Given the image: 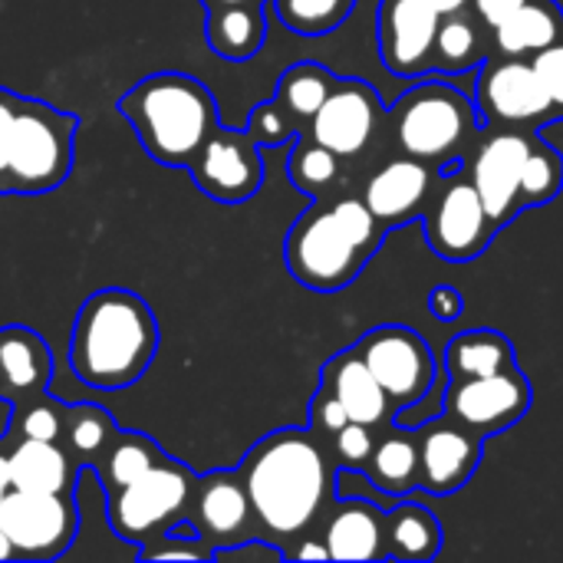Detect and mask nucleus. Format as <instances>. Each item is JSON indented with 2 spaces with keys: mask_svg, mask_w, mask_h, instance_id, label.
Returning a JSON list of instances; mask_svg holds the SVG:
<instances>
[{
  "mask_svg": "<svg viewBox=\"0 0 563 563\" xmlns=\"http://www.w3.org/2000/svg\"><path fill=\"white\" fill-rule=\"evenodd\" d=\"M158 323L152 307L125 287H106L82 300L69 333L73 376L102 393L135 386L158 353Z\"/></svg>",
  "mask_w": 563,
  "mask_h": 563,
  "instance_id": "1",
  "label": "nucleus"
},
{
  "mask_svg": "<svg viewBox=\"0 0 563 563\" xmlns=\"http://www.w3.org/2000/svg\"><path fill=\"white\" fill-rule=\"evenodd\" d=\"M254 518L277 541L303 534L330 498V465L307 429H280L261 439L238 468Z\"/></svg>",
  "mask_w": 563,
  "mask_h": 563,
  "instance_id": "2",
  "label": "nucleus"
},
{
  "mask_svg": "<svg viewBox=\"0 0 563 563\" xmlns=\"http://www.w3.org/2000/svg\"><path fill=\"white\" fill-rule=\"evenodd\" d=\"M386 228L360 198H340L333 205H310L284 241V264L290 277L317 294L350 287L369 257L379 251Z\"/></svg>",
  "mask_w": 563,
  "mask_h": 563,
  "instance_id": "3",
  "label": "nucleus"
},
{
  "mask_svg": "<svg viewBox=\"0 0 563 563\" xmlns=\"http://www.w3.org/2000/svg\"><path fill=\"white\" fill-rule=\"evenodd\" d=\"M142 148L168 168H188L218 119L211 89L188 73H152L119 99Z\"/></svg>",
  "mask_w": 563,
  "mask_h": 563,
  "instance_id": "4",
  "label": "nucleus"
},
{
  "mask_svg": "<svg viewBox=\"0 0 563 563\" xmlns=\"http://www.w3.org/2000/svg\"><path fill=\"white\" fill-rule=\"evenodd\" d=\"M76 129L73 112L20 96L7 155V195L36 198L59 188L73 172Z\"/></svg>",
  "mask_w": 563,
  "mask_h": 563,
  "instance_id": "5",
  "label": "nucleus"
},
{
  "mask_svg": "<svg viewBox=\"0 0 563 563\" xmlns=\"http://www.w3.org/2000/svg\"><path fill=\"white\" fill-rule=\"evenodd\" d=\"M393 119L399 148L435 165L459 158L482 125L475 102L449 82H422L409 89L396 102Z\"/></svg>",
  "mask_w": 563,
  "mask_h": 563,
  "instance_id": "6",
  "label": "nucleus"
},
{
  "mask_svg": "<svg viewBox=\"0 0 563 563\" xmlns=\"http://www.w3.org/2000/svg\"><path fill=\"white\" fill-rule=\"evenodd\" d=\"M195 485L198 478L185 465L165 459L142 478L106 495L109 528L115 531L119 541L142 548L152 538H158L172 521L185 518L195 498Z\"/></svg>",
  "mask_w": 563,
  "mask_h": 563,
  "instance_id": "7",
  "label": "nucleus"
},
{
  "mask_svg": "<svg viewBox=\"0 0 563 563\" xmlns=\"http://www.w3.org/2000/svg\"><path fill=\"white\" fill-rule=\"evenodd\" d=\"M0 528L10 538L16 561H56L79 534L73 495L10 488L0 498Z\"/></svg>",
  "mask_w": 563,
  "mask_h": 563,
  "instance_id": "8",
  "label": "nucleus"
},
{
  "mask_svg": "<svg viewBox=\"0 0 563 563\" xmlns=\"http://www.w3.org/2000/svg\"><path fill=\"white\" fill-rule=\"evenodd\" d=\"M475 109L482 122L511 129H534L558 119V109L534 63L521 56H505L492 63L485 59L475 82Z\"/></svg>",
  "mask_w": 563,
  "mask_h": 563,
  "instance_id": "9",
  "label": "nucleus"
},
{
  "mask_svg": "<svg viewBox=\"0 0 563 563\" xmlns=\"http://www.w3.org/2000/svg\"><path fill=\"white\" fill-rule=\"evenodd\" d=\"M356 353L389 396L393 409L419 406L435 386L432 350L409 327H376L356 343Z\"/></svg>",
  "mask_w": 563,
  "mask_h": 563,
  "instance_id": "10",
  "label": "nucleus"
},
{
  "mask_svg": "<svg viewBox=\"0 0 563 563\" xmlns=\"http://www.w3.org/2000/svg\"><path fill=\"white\" fill-rule=\"evenodd\" d=\"M188 172L201 195L221 205H244L264 185L261 145L247 129H224L221 122L211 129L205 145L188 162Z\"/></svg>",
  "mask_w": 563,
  "mask_h": 563,
  "instance_id": "11",
  "label": "nucleus"
},
{
  "mask_svg": "<svg viewBox=\"0 0 563 563\" xmlns=\"http://www.w3.org/2000/svg\"><path fill=\"white\" fill-rule=\"evenodd\" d=\"M445 416L462 429L488 439L511 429L531 406V383L515 366L492 376H465L449 379L445 389Z\"/></svg>",
  "mask_w": 563,
  "mask_h": 563,
  "instance_id": "12",
  "label": "nucleus"
},
{
  "mask_svg": "<svg viewBox=\"0 0 563 563\" xmlns=\"http://www.w3.org/2000/svg\"><path fill=\"white\" fill-rule=\"evenodd\" d=\"M422 218H426V238L432 254L452 264H465L485 254V247L498 231L482 205L478 188L472 185V178L462 175L445 181L439 198L426 205Z\"/></svg>",
  "mask_w": 563,
  "mask_h": 563,
  "instance_id": "13",
  "label": "nucleus"
},
{
  "mask_svg": "<svg viewBox=\"0 0 563 563\" xmlns=\"http://www.w3.org/2000/svg\"><path fill=\"white\" fill-rule=\"evenodd\" d=\"M379 115L383 106L369 82L336 79L330 96L310 119V139L340 158H353L373 142L379 129Z\"/></svg>",
  "mask_w": 563,
  "mask_h": 563,
  "instance_id": "14",
  "label": "nucleus"
},
{
  "mask_svg": "<svg viewBox=\"0 0 563 563\" xmlns=\"http://www.w3.org/2000/svg\"><path fill=\"white\" fill-rule=\"evenodd\" d=\"M439 13L426 0H383L379 56L396 76H422L435 69Z\"/></svg>",
  "mask_w": 563,
  "mask_h": 563,
  "instance_id": "15",
  "label": "nucleus"
},
{
  "mask_svg": "<svg viewBox=\"0 0 563 563\" xmlns=\"http://www.w3.org/2000/svg\"><path fill=\"white\" fill-rule=\"evenodd\" d=\"M534 139L521 129L495 132L488 135L472 158V185L482 195V205L495 228H505L511 214H518V188H521V172L531 155Z\"/></svg>",
  "mask_w": 563,
  "mask_h": 563,
  "instance_id": "16",
  "label": "nucleus"
},
{
  "mask_svg": "<svg viewBox=\"0 0 563 563\" xmlns=\"http://www.w3.org/2000/svg\"><path fill=\"white\" fill-rule=\"evenodd\" d=\"M482 435L459 422H426L419 432V488L429 495H452L465 488L482 459Z\"/></svg>",
  "mask_w": 563,
  "mask_h": 563,
  "instance_id": "17",
  "label": "nucleus"
},
{
  "mask_svg": "<svg viewBox=\"0 0 563 563\" xmlns=\"http://www.w3.org/2000/svg\"><path fill=\"white\" fill-rule=\"evenodd\" d=\"M429 195H432V172L426 168V162L406 155L383 165L366 181L363 201L376 214V221L389 231L419 218L429 205Z\"/></svg>",
  "mask_w": 563,
  "mask_h": 563,
  "instance_id": "18",
  "label": "nucleus"
},
{
  "mask_svg": "<svg viewBox=\"0 0 563 563\" xmlns=\"http://www.w3.org/2000/svg\"><path fill=\"white\" fill-rule=\"evenodd\" d=\"M191 521L198 525L205 541H238V534L251 525V498L244 488L241 472L218 468L211 475H201L191 498Z\"/></svg>",
  "mask_w": 563,
  "mask_h": 563,
  "instance_id": "19",
  "label": "nucleus"
},
{
  "mask_svg": "<svg viewBox=\"0 0 563 563\" xmlns=\"http://www.w3.org/2000/svg\"><path fill=\"white\" fill-rule=\"evenodd\" d=\"M53 379V353L46 340L20 323L0 327V399L26 402L46 393Z\"/></svg>",
  "mask_w": 563,
  "mask_h": 563,
  "instance_id": "20",
  "label": "nucleus"
},
{
  "mask_svg": "<svg viewBox=\"0 0 563 563\" xmlns=\"http://www.w3.org/2000/svg\"><path fill=\"white\" fill-rule=\"evenodd\" d=\"M346 409L350 422L360 426H383L389 419V396L383 393V386L376 383V376L369 373V366L363 363V356L356 353V346L336 353L327 366H323V383Z\"/></svg>",
  "mask_w": 563,
  "mask_h": 563,
  "instance_id": "21",
  "label": "nucleus"
},
{
  "mask_svg": "<svg viewBox=\"0 0 563 563\" xmlns=\"http://www.w3.org/2000/svg\"><path fill=\"white\" fill-rule=\"evenodd\" d=\"M343 505L333 511L327 525V551L330 561H383L386 554V515L376 501L340 498Z\"/></svg>",
  "mask_w": 563,
  "mask_h": 563,
  "instance_id": "22",
  "label": "nucleus"
},
{
  "mask_svg": "<svg viewBox=\"0 0 563 563\" xmlns=\"http://www.w3.org/2000/svg\"><path fill=\"white\" fill-rule=\"evenodd\" d=\"M13 488L23 492H49V495H73L76 472H82L59 442H36L20 439V445L7 455Z\"/></svg>",
  "mask_w": 563,
  "mask_h": 563,
  "instance_id": "23",
  "label": "nucleus"
},
{
  "mask_svg": "<svg viewBox=\"0 0 563 563\" xmlns=\"http://www.w3.org/2000/svg\"><path fill=\"white\" fill-rule=\"evenodd\" d=\"M205 40L208 46L231 63L251 59L267 40V13L261 3H228L208 7L205 16Z\"/></svg>",
  "mask_w": 563,
  "mask_h": 563,
  "instance_id": "24",
  "label": "nucleus"
},
{
  "mask_svg": "<svg viewBox=\"0 0 563 563\" xmlns=\"http://www.w3.org/2000/svg\"><path fill=\"white\" fill-rule=\"evenodd\" d=\"M563 36V13L551 0H525L508 20L495 26V46L501 56H534Z\"/></svg>",
  "mask_w": 563,
  "mask_h": 563,
  "instance_id": "25",
  "label": "nucleus"
},
{
  "mask_svg": "<svg viewBox=\"0 0 563 563\" xmlns=\"http://www.w3.org/2000/svg\"><path fill=\"white\" fill-rule=\"evenodd\" d=\"M369 468V482L389 495V498H399V495H409L419 488V439L412 435V429L406 432L402 426L389 435H383L366 462Z\"/></svg>",
  "mask_w": 563,
  "mask_h": 563,
  "instance_id": "26",
  "label": "nucleus"
},
{
  "mask_svg": "<svg viewBox=\"0 0 563 563\" xmlns=\"http://www.w3.org/2000/svg\"><path fill=\"white\" fill-rule=\"evenodd\" d=\"M442 551L439 518L416 501L396 505L386 515V554L396 561H432Z\"/></svg>",
  "mask_w": 563,
  "mask_h": 563,
  "instance_id": "27",
  "label": "nucleus"
},
{
  "mask_svg": "<svg viewBox=\"0 0 563 563\" xmlns=\"http://www.w3.org/2000/svg\"><path fill=\"white\" fill-rule=\"evenodd\" d=\"M119 432L122 429L102 406L79 402V406H66L59 442L79 468H96L102 462V455L112 449V442L119 439Z\"/></svg>",
  "mask_w": 563,
  "mask_h": 563,
  "instance_id": "28",
  "label": "nucleus"
},
{
  "mask_svg": "<svg viewBox=\"0 0 563 563\" xmlns=\"http://www.w3.org/2000/svg\"><path fill=\"white\" fill-rule=\"evenodd\" d=\"M515 366V346L498 330H465L445 346V369L452 379L492 376Z\"/></svg>",
  "mask_w": 563,
  "mask_h": 563,
  "instance_id": "29",
  "label": "nucleus"
},
{
  "mask_svg": "<svg viewBox=\"0 0 563 563\" xmlns=\"http://www.w3.org/2000/svg\"><path fill=\"white\" fill-rule=\"evenodd\" d=\"M168 455L142 432H119V439L112 442V449L102 455V462L92 468L102 482V492H115L135 478H142L148 468H155L158 462H165Z\"/></svg>",
  "mask_w": 563,
  "mask_h": 563,
  "instance_id": "30",
  "label": "nucleus"
},
{
  "mask_svg": "<svg viewBox=\"0 0 563 563\" xmlns=\"http://www.w3.org/2000/svg\"><path fill=\"white\" fill-rule=\"evenodd\" d=\"M333 82H336V76L330 69H323L320 63L303 59V63H294L290 69H284L274 99L294 115V122H310L313 112L330 96Z\"/></svg>",
  "mask_w": 563,
  "mask_h": 563,
  "instance_id": "31",
  "label": "nucleus"
},
{
  "mask_svg": "<svg viewBox=\"0 0 563 563\" xmlns=\"http://www.w3.org/2000/svg\"><path fill=\"white\" fill-rule=\"evenodd\" d=\"M478 63H485V40L478 33V23L465 10L442 16L435 33V69L465 73Z\"/></svg>",
  "mask_w": 563,
  "mask_h": 563,
  "instance_id": "32",
  "label": "nucleus"
},
{
  "mask_svg": "<svg viewBox=\"0 0 563 563\" xmlns=\"http://www.w3.org/2000/svg\"><path fill=\"white\" fill-rule=\"evenodd\" d=\"M336 175H340V155H333L313 139H297L287 158V178L294 181L297 191L320 198L336 181Z\"/></svg>",
  "mask_w": 563,
  "mask_h": 563,
  "instance_id": "33",
  "label": "nucleus"
},
{
  "mask_svg": "<svg viewBox=\"0 0 563 563\" xmlns=\"http://www.w3.org/2000/svg\"><path fill=\"white\" fill-rule=\"evenodd\" d=\"M563 188V158L544 142L531 145V155L521 172V188H518V208H538L548 205L561 195Z\"/></svg>",
  "mask_w": 563,
  "mask_h": 563,
  "instance_id": "34",
  "label": "nucleus"
},
{
  "mask_svg": "<svg viewBox=\"0 0 563 563\" xmlns=\"http://www.w3.org/2000/svg\"><path fill=\"white\" fill-rule=\"evenodd\" d=\"M139 561H211V548L195 521L178 518L158 538L139 548Z\"/></svg>",
  "mask_w": 563,
  "mask_h": 563,
  "instance_id": "35",
  "label": "nucleus"
},
{
  "mask_svg": "<svg viewBox=\"0 0 563 563\" xmlns=\"http://www.w3.org/2000/svg\"><path fill=\"white\" fill-rule=\"evenodd\" d=\"M280 20L300 33V36H320L336 30L346 13L353 10V0H277Z\"/></svg>",
  "mask_w": 563,
  "mask_h": 563,
  "instance_id": "36",
  "label": "nucleus"
},
{
  "mask_svg": "<svg viewBox=\"0 0 563 563\" xmlns=\"http://www.w3.org/2000/svg\"><path fill=\"white\" fill-rule=\"evenodd\" d=\"M13 432H20L23 439H36V442H59L63 439V419H66V406L46 396L26 399L13 406Z\"/></svg>",
  "mask_w": 563,
  "mask_h": 563,
  "instance_id": "37",
  "label": "nucleus"
},
{
  "mask_svg": "<svg viewBox=\"0 0 563 563\" xmlns=\"http://www.w3.org/2000/svg\"><path fill=\"white\" fill-rule=\"evenodd\" d=\"M247 132L261 148H277L297 135V122L277 99H271L264 106H254V112L247 119Z\"/></svg>",
  "mask_w": 563,
  "mask_h": 563,
  "instance_id": "38",
  "label": "nucleus"
},
{
  "mask_svg": "<svg viewBox=\"0 0 563 563\" xmlns=\"http://www.w3.org/2000/svg\"><path fill=\"white\" fill-rule=\"evenodd\" d=\"M376 449L373 429L360 426V422H346L336 435H333V452L346 468H366L369 455Z\"/></svg>",
  "mask_w": 563,
  "mask_h": 563,
  "instance_id": "39",
  "label": "nucleus"
},
{
  "mask_svg": "<svg viewBox=\"0 0 563 563\" xmlns=\"http://www.w3.org/2000/svg\"><path fill=\"white\" fill-rule=\"evenodd\" d=\"M531 63H534V69H538V76H541L551 102H554V109H558V119H563V36L554 40L551 46H544L541 53H534Z\"/></svg>",
  "mask_w": 563,
  "mask_h": 563,
  "instance_id": "40",
  "label": "nucleus"
},
{
  "mask_svg": "<svg viewBox=\"0 0 563 563\" xmlns=\"http://www.w3.org/2000/svg\"><path fill=\"white\" fill-rule=\"evenodd\" d=\"M287 551L264 538H241L238 544H218L211 548V561H284Z\"/></svg>",
  "mask_w": 563,
  "mask_h": 563,
  "instance_id": "41",
  "label": "nucleus"
},
{
  "mask_svg": "<svg viewBox=\"0 0 563 563\" xmlns=\"http://www.w3.org/2000/svg\"><path fill=\"white\" fill-rule=\"evenodd\" d=\"M346 422H350V416H346L343 402L327 386H320L317 396H313V402H310V426H313V432L336 435Z\"/></svg>",
  "mask_w": 563,
  "mask_h": 563,
  "instance_id": "42",
  "label": "nucleus"
},
{
  "mask_svg": "<svg viewBox=\"0 0 563 563\" xmlns=\"http://www.w3.org/2000/svg\"><path fill=\"white\" fill-rule=\"evenodd\" d=\"M16 102L20 96L0 86V195H7V155H10V135H13V119H16Z\"/></svg>",
  "mask_w": 563,
  "mask_h": 563,
  "instance_id": "43",
  "label": "nucleus"
},
{
  "mask_svg": "<svg viewBox=\"0 0 563 563\" xmlns=\"http://www.w3.org/2000/svg\"><path fill=\"white\" fill-rule=\"evenodd\" d=\"M429 313H432L435 320H442V323L462 320V313H465V297H462V290L452 287V284L432 287V290H429Z\"/></svg>",
  "mask_w": 563,
  "mask_h": 563,
  "instance_id": "44",
  "label": "nucleus"
},
{
  "mask_svg": "<svg viewBox=\"0 0 563 563\" xmlns=\"http://www.w3.org/2000/svg\"><path fill=\"white\" fill-rule=\"evenodd\" d=\"M521 3H525V0H472L478 20H482L485 26H492V30H495L501 20H508Z\"/></svg>",
  "mask_w": 563,
  "mask_h": 563,
  "instance_id": "45",
  "label": "nucleus"
},
{
  "mask_svg": "<svg viewBox=\"0 0 563 563\" xmlns=\"http://www.w3.org/2000/svg\"><path fill=\"white\" fill-rule=\"evenodd\" d=\"M287 558H297V561H330V551H327V541H307L297 551H287Z\"/></svg>",
  "mask_w": 563,
  "mask_h": 563,
  "instance_id": "46",
  "label": "nucleus"
},
{
  "mask_svg": "<svg viewBox=\"0 0 563 563\" xmlns=\"http://www.w3.org/2000/svg\"><path fill=\"white\" fill-rule=\"evenodd\" d=\"M439 16H449V13H459V10H465L472 0H426Z\"/></svg>",
  "mask_w": 563,
  "mask_h": 563,
  "instance_id": "47",
  "label": "nucleus"
},
{
  "mask_svg": "<svg viewBox=\"0 0 563 563\" xmlns=\"http://www.w3.org/2000/svg\"><path fill=\"white\" fill-rule=\"evenodd\" d=\"M13 488V478H10V459L0 455V498Z\"/></svg>",
  "mask_w": 563,
  "mask_h": 563,
  "instance_id": "48",
  "label": "nucleus"
},
{
  "mask_svg": "<svg viewBox=\"0 0 563 563\" xmlns=\"http://www.w3.org/2000/svg\"><path fill=\"white\" fill-rule=\"evenodd\" d=\"M3 561H16V551H13L10 538L3 534V528H0V563Z\"/></svg>",
  "mask_w": 563,
  "mask_h": 563,
  "instance_id": "49",
  "label": "nucleus"
},
{
  "mask_svg": "<svg viewBox=\"0 0 563 563\" xmlns=\"http://www.w3.org/2000/svg\"><path fill=\"white\" fill-rule=\"evenodd\" d=\"M205 7H228V3H261V0H201Z\"/></svg>",
  "mask_w": 563,
  "mask_h": 563,
  "instance_id": "50",
  "label": "nucleus"
}]
</instances>
